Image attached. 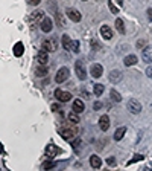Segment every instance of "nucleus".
<instances>
[{
  "instance_id": "nucleus-17",
  "label": "nucleus",
  "mask_w": 152,
  "mask_h": 171,
  "mask_svg": "<svg viewBox=\"0 0 152 171\" xmlns=\"http://www.w3.org/2000/svg\"><path fill=\"white\" fill-rule=\"evenodd\" d=\"M137 61H139V58L135 57V55H128V57H125V60H123V64L126 67H129V66H134Z\"/></svg>"
},
{
  "instance_id": "nucleus-24",
  "label": "nucleus",
  "mask_w": 152,
  "mask_h": 171,
  "mask_svg": "<svg viewBox=\"0 0 152 171\" xmlns=\"http://www.w3.org/2000/svg\"><path fill=\"white\" fill-rule=\"evenodd\" d=\"M67 118H69V121H70L71 124H79V116L76 112H70V113L67 115Z\"/></svg>"
},
{
  "instance_id": "nucleus-4",
  "label": "nucleus",
  "mask_w": 152,
  "mask_h": 171,
  "mask_svg": "<svg viewBox=\"0 0 152 171\" xmlns=\"http://www.w3.org/2000/svg\"><path fill=\"white\" fill-rule=\"evenodd\" d=\"M69 75H70L69 67H61L58 72H56V75H55V81H56L58 84H61V83H64V81L69 78Z\"/></svg>"
},
{
  "instance_id": "nucleus-30",
  "label": "nucleus",
  "mask_w": 152,
  "mask_h": 171,
  "mask_svg": "<svg viewBox=\"0 0 152 171\" xmlns=\"http://www.w3.org/2000/svg\"><path fill=\"white\" fill-rule=\"evenodd\" d=\"M143 159H145V156H143V154H135V156L129 160L126 165H131V163H134V162H140V160H143Z\"/></svg>"
},
{
  "instance_id": "nucleus-44",
  "label": "nucleus",
  "mask_w": 152,
  "mask_h": 171,
  "mask_svg": "<svg viewBox=\"0 0 152 171\" xmlns=\"http://www.w3.org/2000/svg\"><path fill=\"white\" fill-rule=\"evenodd\" d=\"M82 2H87V0H82Z\"/></svg>"
},
{
  "instance_id": "nucleus-25",
  "label": "nucleus",
  "mask_w": 152,
  "mask_h": 171,
  "mask_svg": "<svg viewBox=\"0 0 152 171\" xmlns=\"http://www.w3.org/2000/svg\"><path fill=\"white\" fill-rule=\"evenodd\" d=\"M104 90H105V87H104L102 84H94L93 86V92L96 96H101V95L104 93Z\"/></svg>"
},
{
  "instance_id": "nucleus-21",
  "label": "nucleus",
  "mask_w": 152,
  "mask_h": 171,
  "mask_svg": "<svg viewBox=\"0 0 152 171\" xmlns=\"http://www.w3.org/2000/svg\"><path fill=\"white\" fill-rule=\"evenodd\" d=\"M125 133H126V127H119L116 130V133H114V139H116V141H120L122 137L125 136Z\"/></svg>"
},
{
  "instance_id": "nucleus-5",
  "label": "nucleus",
  "mask_w": 152,
  "mask_h": 171,
  "mask_svg": "<svg viewBox=\"0 0 152 171\" xmlns=\"http://www.w3.org/2000/svg\"><path fill=\"white\" fill-rule=\"evenodd\" d=\"M59 153H61V148L56 147V145H53V144H49L44 150V154H46L47 158H50V159H53L55 156H58Z\"/></svg>"
},
{
  "instance_id": "nucleus-36",
  "label": "nucleus",
  "mask_w": 152,
  "mask_h": 171,
  "mask_svg": "<svg viewBox=\"0 0 152 171\" xmlns=\"http://www.w3.org/2000/svg\"><path fill=\"white\" fill-rule=\"evenodd\" d=\"M91 46L94 47V51H99V49H101V46H99V43H97V41H91Z\"/></svg>"
},
{
  "instance_id": "nucleus-29",
  "label": "nucleus",
  "mask_w": 152,
  "mask_h": 171,
  "mask_svg": "<svg viewBox=\"0 0 152 171\" xmlns=\"http://www.w3.org/2000/svg\"><path fill=\"white\" fill-rule=\"evenodd\" d=\"M141 58H143V61H145V63H151V61H152V58H151V55H149V51H148V49H143Z\"/></svg>"
},
{
  "instance_id": "nucleus-12",
  "label": "nucleus",
  "mask_w": 152,
  "mask_h": 171,
  "mask_svg": "<svg viewBox=\"0 0 152 171\" xmlns=\"http://www.w3.org/2000/svg\"><path fill=\"white\" fill-rule=\"evenodd\" d=\"M99 127H101L102 131H106V130L110 128V118H108L106 115H104V116L99 118Z\"/></svg>"
},
{
  "instance_id": "nucleus-32",
  "label": "nucleus",
  "mask_w": 152,
  "mask_h": 171,
  "mask_svg": "<svg viewBox=\"0 0 152 171\" xmlns=\"http://www.w3.org/2000/svg\"><path fill=\"white\" fill-rule=\"evenodd\" d=\"M70 49L73 51V52H79V41H78V40H73Z\"/></svg>"
},
{
  "instance_id": "nucleus-28",
  "label": "nucleus",
  "mask_w": 152,
  "mask_h": 171,
  "mask_svg": "<svg viewBox=\"0 0 152 171\" xmlns=\"http://www.w3.org/2000/svg\"><path fill=\"white\" fill-rule=\"evenodd\" d=\"M110 95H111V99H113V101H116V103H120V101H122V96H120V93H119V92H116L114 89L110 92Z\"/></svg>"
},
{
  "instance_id": "nucleus-33",
  "label": "nucleus",
  "mask_w": 152,
  "mask_h": 171,
  "mask_svg": "<svg viewBox=\"0 0 152 171\" xmlns=\"http://www.w3.org/2000/svg\"><path fill=\"white\" fill-rule=\"evenodd\" d=\"M106 163H108L110 167H114V165H116V158H113V156H110V158L106 159Z\"/></svg>"
},
{
  "instance_id": "nucleus-14",
  "label": "nucleus",
  "mask_w": 152,
  "mask_h": 171,
  "mask_svg": "<svg viewBox=\"0 0 152 171\" xmlns=\"http://www.w3.org/2000/svg\"><path fill=\"white\" fill-rule=\"evenodd\" d=\"M101 35H102L105 40H111V38H113V31H111V28L106 26V24H104V26L101 28Z\"/></svg>"
},
{
  "instance_id": "nucleus-27",
  "label": "nucleus",
  "mask_w": 152,
  "mask_h": 171,
  "mask_svg": "<svg viewBox=\"0 0 152 171\" xmlns=\"http://www.w3.org/2000/svg\"><path fill=\"white\" fill-rule=\"evenodd\" d=\"M52 168H55V160H52V159H49L46 160V162H43V170H52Z\"/></svg>"
},
{
  "instance_id": "nucleus-2",
  "label": "nucleus",
  "mask_w": 152,
  "mask_h": 171,
  "mask_svg": "<svg viewBox=\"0 0 152 171\" xmlns=\"http://www.w3.org/2000/svg\"><path fill=\"white\" fill-rule=\"evenodd\" d=\"M128 110L131 112L132 115H139L141 112V104H140V101L139 99H135V98H131L128 101Z\"/></svg>"
},
{
  "instance_id": "nucleus-41",
  "label": "nucleus",
  "mask_w": 152,
  "mask_h": 171,
  "mask_svg": "<svg viewBox=\"0 0 152 171\" xmlns=\"http://www.w3.org/2000/svg\"><path fill=\"white\" fill-rule=\"evenodd\" d=\"M101 107H102V104L101 103H94V110H99Z\"/></svg>"
},
{
  "instance_id": "nucleus-11",
  "label": "nucleus",
  "mask_w": 152,
  "mask_h": 171,
  "mask_svg": "<svg viewBox=\"0 0 152 171\" xmlns=\"http://www.w3.org/2000/svg\"><path fill=\"white\" fill-rule=\"evenodd\" d=\"M102 73H104V67L101 64H93L91 66V77L93 78H101Z\"/></svg>"
},
{
  "instance_id": "nucleus-1",
  "label": "nucleus",
  "mask_w": 152,
  "mask_h": 171,
  "mask_svg": "<svg viewBox=\"0 0 152 171\" xmlns=\"http://www.w3.org/2000/svg\"><path fill=\"white\" fill-rule=\"evenodd\" d=\"M59 135H61V137H62L64 141L71 142V141H73V137L78 135V131H76L73 127H64V128H59Z\"/></svg>"
},
{
  "instance_id": "nucleus-10",
  "label": "nucleus",
  "mask_w": 152,
  "mask_h": 171,
  "mask_svg": "<svg viewBox=\"0 0 152 171\" xmlns=\"http://www.w3.org/2000/svg\"><path fill=\"white\" fill-rule=\"evenodd\" d=\"M52 20L49 19V17H44L43 20H41V31L43 32H50L52 31Z\"/></svg>"
},
{
  "instance_id": "nucleus-26",
  "label": "nucleus",
  "mask_w": 152,
  "mask_h": 171,
  "mask_svg": "<svg viewBox=\"0 0 152 171\" xmlns=\"http://www.w3.org/2000/svg\"><path fill=\"white\" fill-rule=\"evenodd\" d=\"M35 75H37V77H46V75H47V69L44 67V66H41V64H40V66L35 69Z\"/></svg>"
},
{
  "instance_id": "nucleus-23",
  "label": "nucleus",
  "mask_w": 152,
  "mask_h": 171,
  "mask_svg": "<svg viewBox=\"0 0 152 171\" xmlns=\"http://www.w3.org/2000/svg\"><path fill=\"white\" fill-rule=\"evenodd\" d=\"M56 22H58L59 28H66L67 26V22H66V19H64V15L61 12H56Z\"/></svg>"
},
{
  "instance_id": "nucleus-19",
  "label": "nucleus",
  "mask_w": 152,
  "mask_h": 171,
  "mask_svg": "<svg viewBox=\"0 0 152 171\" xmlns=\"http://www.w3.org/2000/svg\"><path fill=\"white\" fill-rule=\"evenodd\" d=\"M61 43H62V47H64V49H70L71 47V40L67 34H64L61 37Z\"/></svg>"
},
{
  "instance_id": "nucleus-22",
  "label": "nucleus",
  "mask_w": 152,
  "mask_h": 171,
  "mask_svg": "<svg viewBox=\"0 0 152 171\" xmlns=\"http://www.w3.org/2000/svg\"><path fill=\"white\" fill-rule=\"evenodd\" d=\"M116 29L120 32V34H125V32H126L125 24H123V20H122V19H116Z\"/></svg>"
},
{
  "instance_id": "nucleus-37",
  "label": "nucleus",
  "mask_w": 152,
  "mask_h": 171,
  "mask_svg": "<svg viewBox=\"0 0 152 171\" xmlns=\"http://www.w3.org/2000/svg\"><path fill=\"white\" fill-rule=\"evenodd\" d=\"M52 110H53V112H59V110H61L59 104H53V105H52Z\"/></svg>"
},
{
  "instance_id": "nucleus-3",
  "label": "nucleus",
  "mask_w": 152,
  "mask_h": 171,
  "mask_svg": "<svg viewBox=\"0 0 152 171\" xmlns=\"http://www.w3.org/2000/svg\"><path fill=\"white\" fill-rule=\"evenodd\" d=\"M75 70H76V75L81 81H84L87 78V70H85V66H84V61H75Z\"/></svg>"
},
{
  "instance_id": "nucleus-20",
  "label": "nucleus",
  "mask_w": 152,
  "mask_h": 171,
  "mask_svg": "<svg viewBox=\"0 0 152 171\" xmlns=\"http://www.w3.org/2000/svg\"><path fill=\"white\" fill-rule=\"evenodd\" d=\"M31 23H37L38 20H43V11H35L31 14Z\"/></svg>"
},
{
  "instance_id": "nucleus-38",
  "label": "nucleus",
  "mask_w": 152,
  "mask_h": 171,
  "mask_svg": "<svg viewBox=\"0 0 152 171\" xmlns=\"http://www.w3.org/2000/svg\"><path fill=\"white\" fill-rule=\"evenodd\" d=\"M146 75H148L149 78H152V67H148V69H146Z\"/></svg>"
},
{
  "instance_id": "nucleus-35",
  "label": "nucleus",
  "mask_w": 152,
  "mask_h": 171,
  "mask_svg": "<svg viewBox=\"0 0 152 171\" xmlns=\"http://www.w3.org/2000/svg\"><path fill=\"white\" fill-rule=\"evenodd\" d=\"M145 46H146V41H145V40H139V41H137V47H139V49H145Z\"/></svg>"
},
{
  "instance_id": "nucleus-16",
  "label": "nucleus",
  "mask_w": 152,
  "mask_h": 171,
  "mask_svg": "<svg viewBox=\"0 0 152 171\" xmlns=\"http://www.w3.org/2000/svg\"><path fill=\"white\" fill-rule=\"evenodd\" d=\"M23 52H24V46L22 41H18V43L14 45V55H15V57H22Z\"/></svg>"
},
{
  "instance_id": "nucleus-7",
  "label": "nucleus",
  "mask_w": 152,
  "mask_h": 171,
  "mask_svg": "<svg viewBox=\"0 0 152 171\" xmlns=\"http://www.w3.org/2000/svg\"><path fill=\"white\" fill-rule=\"evenodd\" d=\"M55 98L58 99L59 103H67V101L71 99V93L61 90V89H56V90H55Z\"/></svg>"
},
{
  "instance_id": "nucleus-9",
  "label": "nucleus",
  "mask_w": 152,
  "mask_h": 171,
  "mask_svg": "<svg viewBox=\"0 0 152 171\" xmlns=\"http://www.w3.org/2000/svg\"><path fill=\"white\" fill-rule=\"evenodd\" d=\"M47 54H49V52H46V51H43V49H41V51H40V52H38V54L35 55V61L38 63V64L44 66L47 61H49V57H47Z\"/></svg>"
},
{
  "instance_id": "nucleus-42",
  "label": "nucleus",
  "mask_w": 152,
  "mask_h": 171,
  "mask_svg": "<svg viewBox=\"0 0 152 171\" xmlns=\"http://www.w3.org/2000/svg\"><path fill=\"white\" fill-rule=\"evenodd\" d=\"M82 95H84L85 98H90V95H88V93H87V92H85V90H82Z\"/></svg>"
},
{
  "instance_id": "nucleus-15",
  "label": "nucleus",
  "mask_w": 152,
  "mask_h": 171,
  "mask_svg": "<svg viewBox=\"0 0 152 171\" xmlns=\"http://www.w3.org/2000/svg\"><path fill=\"white\" fill-rule=\"evenodd\" d=\"M84 110H85V104H84V101H81V99H75V101H73V112L82 113Z\"/></svg>"
},
{
  "instance_id": "nucleus-18",
  "label": "nucleus",
  "mask_w": 152,
  "mask_h": 171,
  "mask_svg": "<svg viewBox=\"0 0 152 171\" xmlns=\"http://www.w3.org/2000/svg\"><path fill=\"white\" fill-rule=\"evenodd\" d=\"M90 165H91L93 168H101V165H102V160H101V158H99V156L93 154V156L90 158Z\"/></svg>"
},
{
  "instance_id": "nucleus-43",
  "label": "nucleus",
  "mask_w": 152,
  "mask_h": 171,
  "mask_svg": "<svg viewBox=\"0 0 152 171\" xmlns=\"http://www.w3.org/2000/svg\"><path fill=\"white\" fill-rule=\"evenodd\" d=\"M116 2H117V5H120V6L123 5V0H116Z\"/></svg>"
},
{
  "instance_id": "nucleus-40",
  "label": "nucleus",
  "mask_w": 152,
  "mask_h": 171,
  "mask_svg": "<svg viewBox=\"0 0 152 171\" xmlns=\"http://www.w3.org/2000/svg\"><path fill=\"white\" fill-rule=\"evenodd\" d=\"M148 19L152 22V8H149V9H148Z\"/></svg>"
},
{
  "instance_id": "nucleus-13",
  "label": "nucleus",
  "mask_w": 152,
  "mask_h": 171,
  "mask_svg": "<svg viewBox=\"0 0 152 171\" xmlns=\"http://www.w3.org/2000/svg\"><path fill=\"white\" fill-rule=\"evenodd\" d=\"M108 78H110L111 83H120L122 81V72L120 70H111L110 75H108Z\"/></svg>"
},
{
  "instance_id": "nucleus-39",
  "label": "nucleus",
  "mask_w": 152,
  "mask_h": 171,
  "mask_svg": "<svg viewBox=\"0 0 152 171\" xmlns=\"http://www.w3.org/2000/svg\"><path fill=\"white\" fill-rule=\"evenodd\" d=\"M27 2H29V3H31V5H40V0H27Z\"/></svg>"
},
{
  "instance_id": "nucleus-34",
  "label": "nucleus",
  "mask_w": 152,
  "mask_h": 171,
  "mask_svg": "<svg viewBox=\"0 0 152 171\" xmlns=\"http://www.w3.org/2000/svg\"><path fill=\"white\" fill-rule=\"evenodd\" d=\"M78 145H81V139H75V141H71V147H73V148H78Z\"/></svg>"
},
{
  "instance_id": "nucleus-31",
  "label": "nucleus",
  "mask_w": 152,
  "mask_h": 171,
  "mask_svg": "<svg viewBox=\"0 0 152 171\" xmlns=\"http://www.w3.org/2000/svg\"><path fill=\"white\" fill-rule=\"evenodd\" d=\"M108 8H110V11L113 12L114 15H116L117 12H119V8H117V6L114 5V3H113V2H111V0H108Z\"/></svg>"
},
{
  "instance_id": "nucleus-6",
  "label": "nucleus",
  "mask_w": 152,
  "mask_h": 171,
  "mask_svg": "<svg viewBox=\"0 0 152 171\" xmlns=\"http://www.w3.org/2000/svg\"><path fill=\"white\" fill-rule=\"evenodd\" d=\"M43 51H46V52H55L56 51V40L55 38H47L43 41Z\"/></svg>"
},
{
  "instance_id": "nucleus-8",
  "label": "nucleus",
  "mask_w": 152,
  "mask_h": 171,
  "mask_svg": "<svg viewBox=\"0 0 152 171\" xmlns=\"http://www.w3.org/2000/svg\"><path fill=\"white\" fill-rule=\"evenodd\" d=\"M67 17L70 19L71 22H81V19H82L81 12L78 11V9H75V8H69L67 9Z\"/></svg>"
}]
</instances>
